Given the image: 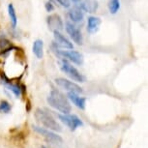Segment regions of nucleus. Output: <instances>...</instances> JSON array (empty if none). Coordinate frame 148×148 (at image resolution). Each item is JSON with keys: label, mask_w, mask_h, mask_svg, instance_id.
<instances>
[{"label": "nucleus", "mask_w": 148, "mask_h": 148, "mask_svg": "<svg viewBox=\"0 0 148 148\" xmlns=\"http://www.w3.org/2000/svg\"><path fill=\"white\" fill-rule=\"evenodd\" d=\"M8 15H9L11 23H12L13 27L15 28L16 26V24H18V16H16V10H15V8H14L13 4L8 5Z\"/></svg>", "instance_id": "f3484780"}, {"label": "nucleus", "mask_w": 148, "mask_h": 148, "mask_svg": "<svg viewBox=\"0 0 148 148\" xmlns=\"http://www.w3.org/2000/svg\"><path fill=\"white\" fill-rule=\"evenodd\" d=\"M55 82L56 84L59 86V87L65 89L66 91L68 92H73V93H82V88L80 87L79 85H77V83L70 82L68 79H62V77H59V79H55Z\"/></svg>", "instance_id": "0eeeda50"}, {"label": "nucleus", "mask_w": 148, "mask_h": 148, "mask_svg": "<svg viewBox=\"0 0 148 148\" xmlns=\"http://www.w3.org/2000/svg\"><path fill=\"white\" fill-rule=\"evenodd\" d=\"M33 129H34L38 134H40L43 138H45V139H46L47 141L51 142V143L61 144L63 142L62 138H61L60 136H58L57 134L51 132V131L47 130V129H45V128H42L39 126H33Z\"/></svg>", "instance_id": "423d86ee"}, {"label": "nucleus", "mask_w": 148, "mask_h": 148, "mask_svg": "<svg viewBox=\"0 0 148 148\" xmlns=\"http://www.w3.org/2000/svg\"><path fill=\"white\" fill-rule=\"evenodd\" d=\"M54 53L60 57L61 59L71 61V62L77 64V65H82L83 63V56L82 53L76 51H62V49H58L57 47H52Z\"/></svg>", "instance_id": "7ed1b4c3"}, {"label": "nucleus", "mask_w": 148, "mask_h": 148, "mask_svg": "<svg viewBox=\"0 0 148 148\" xmlns=\"http://www.w3.org/2000/svg\"><path fill=\"white\" fill-rule=\"evenodd\" d=\"M2 77H4V83H5V85H6V87L9 89L10 91H12L14 94H15V96L16 97H19L21 95V87L18 85V84H13V83H11L9 80H7V79H6V77L4 76H2Z\"/></svg>", "instance_id": "dca6fc26"}, {"label": "nucleus", "mask_w": 148, "mask_h": 148, "mask_svg": "<svg viewBox=\"0 0 148 148\" xmlns=\"http://www.w3.org/2000/svg\"><path fill=\"white\" fill-rule=\"evenodd\" d=\"M11 110H12V107L9 102L5 101V100L0 102V113H9Z\"/></svg>", "instance_id": "6ab92c4d"}, {"label": "nucleus", "mask_w": 148, "mask_h": 148, "mask_svg": "<svg viewBox=\"0 0 148 148\" xmlns=\"http://www.w3.org/2000/svg\"><path fill=\"white\" fill-rule=\"evenodd\" d=\"M56 1L64 8H69L71 6V1L70 0H56Z\"/></svg>", "instance_id": "aec40b11"}, {"label": "nucleus", "mask_w": 148, "mask_h": 148, "mask_svg": "<svg viewBox=\"0 0 148 148\" xmlns=\"http://www.w3.org/2000/svg\"><path fill=\"white\" fill-rule=\"evenodd\" d=\"M77 6L82 11H86L88 13H94L96 12L98 8V3L93 0H84V1H80L77 4Z\"/></svg>", "instance_id": "ddd939ff"}, {"label": "nucleus", "mask_w": 148, "mask_h": 148, "mask_svg": "<svg viewBox=\"0 0 148 148\" xmlns=\"http://www.w3.org/2000/svg\"><path fill=\"white\" fill-rule=\"evenodd\" d=\"M120 8V2L119 0H110L108 3V9H110V14H116L118 12Z\"/></svg>", "instance_id": "a211bd4d"}, {"label": "nucleus", "mask_w": 148, "mask_h": 148, "mask_svg": "<svg viewBox=\"0 0 148 148\" xmlns=\"http://www.w3.org/2000/svg\"><path fill=\"white\" fill-rule=\"evenodd\" d=\"M59 65L61 71L68 76L70 79H72L75 82H85V77L82 76L79 73V71L77 68H75L74 66L71 65L67 60L61 59L59 61Z\"/></svg>", "instance_id": "20e7f679"}, {"label": "nucleus", "mask_w": 148, "mask_h": 148, "mask_svg": "<svg viewBox=\"0 0 148 148\" xmlns=\"http://www.w3.org/2000/svg\"><path fill=\"white\" fill-rule=\"evenodd\" d=\"M68 98L77 108H80V110H84L85 108V105H86L85 98L80 97L79 96L77 93H73V92H68Z\"/></svg>", "instance_id": "9b49d317"}, {"label": "nucleus", "mask_w": 148, "mask_h": 148, "mask_svg": "<svg viewBox=\"0 0 148 148\" xmlns=\"http://www.w3.org/2000/svg\"><path fill=\"white\" fill-rule=\"evenodd\" d=\"M45 6H46V10L47 11V12H51V11L54 9L53 5H52V4L51 3V2H47Z\"/></svg>", "instance_id": "412c9836"}, {"label": "nucleus", "mask_w": 148, "mask_h": 148, "mask_svg": "<svg viewBox=\"0 0 148 148\" xmlns=\"http://www.w3.org/2000/svg\"><path fill=\"white\" fill-rule=\"evenodd\" d=\"M35 118L37 119L38 122H40L43 126L52 131H56V132H61V126L57 123L51 113L47 111L42 110V108H37L35 111Z\"/></svg>", "instance_id": "f03ea898"}, {"label": "nucleus", "mask_w": 148, "mask_h": 148, "mask_svg": "<svg viewBox=\"0 0 148 148\" xmlns=\"http://www.w3.org/2000/svg\"><path fill=\"white\" fill-rule=\"evenodd\" d=\"M42 148H47V147H46V146H44V145H43V146H42Z\"/></svg>", "instance_id": "4be33fe9"}, {"label": "nucleus", "mask_w": 148, "mask_h": 148, "mask_svg": "<svg viewBox=\"0 0 148 148\" xmlns=\"http://www.w3.org/2000/svg\"><path fill=\"white\" fill-rule=\"evenodd\" d=\"M58 118L60 119V121L64 123L67 127L69 128L71 131H75L77 128L80 126H83V123L79 117L75 114H58Z\"/></svg>", "instance_id": "39448f33"}, {"label": "nucleus", "mask_w": 148, "mask_h": 148, "mask_svg": "<svg viewBox=\"0 0 148 148\" xmlns=\"http://www.w3.org/2000/svg\"><path fill=\"white\" fill-rule=\"evenodd\" d=\"M100 24H101V19L99 18L89 16L87 19V31L91 34H94L99 30Z\"/></svg>", "instance_id": "4468645a"}, {"label": "nucleus", "mask_w": 148, "mask_h": 148, "mask_svg": "<svg viewBox=\"0 0 148 148\" xmlns=\"http://www.w3.org/2000/svg\"><path fill=\"white\" fill-rule=\"evenodd\" d=\"M66 31L70 35V37L72 38V40L75 42L77 45L82 46L83 44V37L82 34L80 32V30L77 28V26H75L74 24L71 22H67L66 23Z\"/></svg>", "instance_id": "6e6552de"}, {"label": "nucleus", "mask_w": 148, "mask_h": 148, "mask_svg": "<svg viewBox=\"0 0 148 148\" xmlns=\"http://www.w3.org/2000/svg\"><path fill=\"white\" fill-rule=\"evenodd\" d=\"M68 16H69V18L71 19L73 22L82 21L83 16H84V15H83V11L80 9L77 5L75 6L74 8H72V9L69 11Z\"/></svg>", "instance_id": "f8f14e48"}, {"label": "nucleus", "mask_w": 148, "mask_h": 148, "mask_svg": "<svg viewBox=\"0 0 148 148\" xmlns=\"http://www.w3.org/2000/svg\"><path fill=\"white\" fill-rule=\"evenodd\" d=\"M47 24L52 31H60L63 29V21L60 16L56 15V14L49 16L47 18Z\"/></svg>", "instance_id": "9d476101"}, {"label": "nucleus", "mask_w": 148, "mask_h": 148, "mask_svg": "<svg viewBox=\"0 0 148 148\" xmlns=\"http://www.w3.org/2000/svg\"><path fill=\"white\" fill-rule=\"evenodd\" d=\"M47 103L51 107L54 108L55 110H57L64 114H68L72 110L71 105H70L68 99L57 89H52L51 91L49 97H47Z\"/></svg>", "instance_id": "f257e3e1"}, {"label": "nucleus", "mask_w": 148, "mask_h": 148, "mask_svg": "<svg viewBox=\"0 0 148 148\" xmlns=\"http://www.w3.org/2000/svg\"><path fill=\"white\" fill-rule=\"evenodd\" d=\"M53 37L56 47H60L62 49H73V47H74L73 44L65 36L61 34L59 31H53Z\"/></svg>", "instance_id": "1a4fd4ad"}, {"label": "nucleus", "mask_w": 148, "mask_h": 148, "mask_svg": "<svg viewBox=\"0 0 148 148\" xmlns=\"http://www.w3.org/2000/svg\"><path fill=\"white\" fill-rule=\"evenodd\" d=\"M33 53L38 59H42L44 56V42L42 40H36L33 43L32 47Z\"/></svg>", "instance_id": "2eb2a0df"}]
</instances>
